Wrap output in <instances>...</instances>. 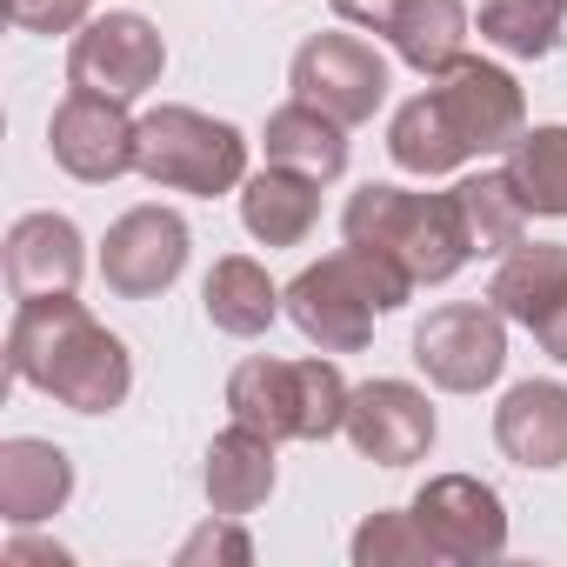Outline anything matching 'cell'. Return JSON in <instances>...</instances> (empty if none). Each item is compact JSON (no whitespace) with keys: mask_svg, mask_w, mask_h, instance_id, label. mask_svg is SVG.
Instances as JSON below:
<instances>
[{"mask_svg":"<svg viewBox=\"0 0 567 567\" xmlns=\"http://www.w3.org/2000/svg\"><path fill=\"white\" fill-rule=\"evenodd\" d=\"M527 134V101L520 81L481 54H461L454 68H441L427 81V94H414L394 121H388V154L401 174H454L481 154H507Z\"/></svg>","mask_w":567,"mask_h":567,"instance_id":"obj_1","label":"cell"},{"mask_svg":"<svg viewBox=\"0 0 567 567\" xmlns=\"http://www.w3.org/2000/svg\"><path fill=\"white\" fill-rule=\"evenodd\" d=\"M8 368H14V381L41 388L48 401L74 408V414H114L134 388L127 341L107 334L74 295L21 301V315L8 328Z\"/></svg>","mask_w":567,"mask_h":567,"instance_id":"obj_2","label":"cell"},{"mask_svg":"<svg viewBox=\"0 0 567 567\" xmlns=\"http://www.w3.org/2000/svg\"><path fill=\"white\" fill-rule=\"evenodd\" d=\"M408 295H414V274L394 254L348 240L288 280V315L321 354H361L374 341V321L408 308Z\"/></svg>","mask_w":567,"mask_h":567,"instance_id":"obj_3","label":"cell"},{"mask_svg":"<svg viewBox=\"0 0 567 567\" xmlns=\"http://www.w3.org/2000/svg\"><path fill=\"white\" fill-rule=\"evenodd\" d=\"M341 234L361 240V247L394 254L414 274V288H441V280H454L474 260L454 187L447 194H414V187H394V181H368V187L348 194Z\"/></svg>","mask_w":567,"mask_h":567,"instance_id":"obj_4","label":"cell"},{"mask_svg":"<svg viewBox=\"0 0 567 567\" xmlns=\"http://www.w3.org/2000/svg\"><path fill=\"white\" fill-rule=\"evenodd\" d=\"M348 381L334 361L308 354V361H274L254 354L227 374V414L267 441H328L348 427Z\"/></svg>","mask_w":567,"mask_h":567,"instance_id":"obj_5","label":"cell"},{"mask_svg":"<svg viewBox=\"0 0 567 567\" xmlns=\"http://www.w3.org/2000/svg\"><path fill=\"white\" fill-rule=\"evenodd\" d=\"M134 174L167 187V194H234L247 181V134L234 121H214L200 107H154L141 114V141H134Z\"/></svg>","mask_w":567,"mask_h":567,"instance_id":"obj_6","label":"cell"},{"mask_svg":"<svg viewBox=\"0 0 567 567\" xmlns=\"http://www.w3.org/2000/svg\"><path fill=\"white\" fill-rule=\"evenodd\" d=\"M414 368L441 394H481L507 368V315L494 301H447L414 328Z\"/></svg>","mask_w":567,"mask_h":567,"instance_id":"obj_7","label":"cell"},{"mask_svg":"<svg viewBox=\"0 0 567 567\" xmlns=\"http://www.w3.org/2000/svg\"><path fill=\"white\" fill-rule=\"evenodd\" d=\"M167 74V41L147 14H94L68 48V81L107 101H141Z\"/></svg>","mask_w":567,"mask_h":567,"instance_id":"obj_8","label":"cell"},{"mask_svg":"<svg viewBox=\"0 0 567 567\" xmlns=\"http://www.w3.org/2000/svg\"><path fill=\"white\" fill-rule=\"evenodd\" d=\"M288 87H295V101H315L341 127H361L388 101V61L361 34H315V41H301Z\"/></svg>","mask_w":567,"mask_h":567,"instance_id":"obj_9","label":"cell"},{"mask_svg":"<svg viewBox=\"0 0 567 567\" xmlns=\"http://www.w3.org/2000/svg\"><path fill=\"white\" fill-rule=\"evenodd\" d=\"M134 141H141V121L127 114V101H107V94H87L74 87L54 121H48V147H54V167L101 187V181H121L134 174Z\"/></svg>","mask_w":567,"mask_h":567,"instance_id":"obj_10","label":"cell"},{"mask_svg":"<svg viewBox=\"0 0 567 567\" xmlns=\"http://www.w3.org/2000/svg\"><path fill=\"white\" fill-rule=\"evenodd\" d=\"M187 267V220L174 207H127L101 240V280L121 301L167 295Z\"/></svg>","mask_w":567,"mask_h":567,"instance_id":"obj_11","label":"cell"},{"mask_svg":"<svg viewBox=\"0 0 567 567\" xmlns=\"http://www.w3.org/2000/svg\"><path fill=\"white\" fill-rule=\"evenodd\" d=\"M414 520L421 534L434 540L441 560L454 567H474V560H494L507 547V507L487 481L474 474H434L421 494H414Z\"/></svg>","mask_w":567,"mask_h":567,"instance_id":"obj_12","label":"cell"},{"mask_svg":"<svg viewBox=\"0 0 567 567\" xmlns=\"http://www.w3.org/2000/svg\"><path fill=\"white\" fill-rule=\"evenodd\" d=\"M341 434L374 467H414V461H427L441 427H434V408L414 381H368V388L348 394V427Z\"/></svg>","mask_w":567,"mask_h":567,"instance_id":"obj_13","label":"cell"},{"mask_svg":"<svg viewBox=\"0 0 567 567\" xmlns=\"http://www.w3.org/2000/svg\"><path fill=\"white\" fill-rule=\"evenodd\" d=\"M8 288L14 301H48V295H74L87 274V240L68 214H21L8 227Z\"/></svg>","mask_w":567,"mask_h":567,"instance_id":"obj_14","label":"cell"},{"mask_svg":"<svg viewBox=\"0 0 567 567\" xmlns=\"http://www.w3.org/2000/svg\"><path fill=\"white\" fill-rule=\"evenodd\" d=\"M74 494V461L68 447L54 441H34V434H14L0 441V520L8 527H41L68 507Z\"/></svg>","mask_w":567,"mask_h":567,"instance_id":"obj_15","label":"cell"},{"mask_svg":"<svg viewBox=\"0 0 567 567\" xmlns=\"http://www.w3.org/2000/svg\"><path fill=\"white\" fill-rule=\"evenodd\" d=\"M494 441L514 467H567V388L560 381H520L494 408Z\"/></svg>","mask_w":567,"mask_h":567,"instance_id":"obj_16","label":"cell"},{"mask_svg":"<svg viewBox=\"0 0 567 567\" xmlns=\"http://www.w3.org/2000/svg\"><path fill=\"white\" fill-rule=\"evenodd\" d=\"M487 301L507 321H520L527 334L547 328L567 308V247L560 240H520L514 254H501V267L487 280Z\"/></svg>","mask_w":567,"mask_h":567,"instance_id":"obj_17","label":"cell"},{"mask_svg":"<svg viewBox=\"0 0 567 567\" xmlns=\"http://www.w3.org/2000/svg\"><path fill=\"white\" fill-rule=\"evenodd\" d=\"M321 220V181L295 174V167H260L240 181V227L260 247H301Z\"/></svg>","mask_w":567,"mask_h":567,"instance_id":"obj_18","label":"cell"},{"mask_svg":"<svg viewBox=\"0 0 567 567\" xmlns=\"http://www.w3.org/2000/svg\"><path fill=\"white\" fill-rule=\"evenodd\" d=\"M274 447H280V441H267V434H254V427H240V421H234L227 434H214V441H207V467H200L207 507L247 520V514L274 494V481H280Z\"/></svg>","mask_w":567,"mask_h":567,"instance_id":"obj_19","label":"cell"},{"mask_svg":"<svg viewBox=\"0 0 567 567\" xmlns=\"http://www.w3.org/2000/svg\"><path fill=\"white\" fill-rule=\"evenodd\" d=\"M260 147H267L274 167H295V174H308V181H321V187L348 174V127H341L334 114H321L315 101L274 107Z\"/></svg>","mask_w":567,"mask_h":567,"instance_id":"obj_20","label":"cell"},{"mask_svg":"<svg viewBox=\"0 0 567 567\" xmlns=\"http://www.w3.org/2000/svg\"><path fill=\"white\" fill-rule=\"evenodd\" d=\"M200 308H207V321H214L220 334H234V341H254V334H267V328L280 321L288 295H280L274 280H267V267H260V260H247V254H227V260H214V267H207Z\"/></svg>","mask_w":567,"mask_h":567,"instance_id":"obj_21","label":"cell"},{"mask_svg":"<svg viewBox=\"0 0 567 567\" xmlns=\"http://www.w3.org/2000/svg\"><path fill=\"white\" fill-rule=\"evenodd\" d=\"M381 41L414 68V74H441L467 54V8L461 0H401L394 21L381 28Z\"/></svg>","mask_w":567,"mask_h":567,"instance_id":"obj_22","label":"cell"},{"mask_svg":"<svg viewBox=\"0 0 567 567\" xmlns=\"http://www.w3.org/2000/svg\"><path fill=\"white\" fill-rule=\"evenodd\" d=\"M454 207H461V227H467V247L474 254H514L527 240V200L514 194L507 167L501 174H467L454 187Z\"/></svg>","mask_w":567,"mask_h":567,"instance_id":"obj_23","label":"cell"},{"mask_svg":"<svg viewBox=\"0 0 567 567\" xmlns=\"http://www.w3.org/2000/svg\"><path fill=\"white\" fill-rule=\"evenodd\" d=\"M507 181L527 200V214L567 220V127H527L507 147Z\"/></svg>","mask_w":567,"mask_h":567,"instance_id":"obj_24","label":"cell"},{"mask_svg":"<svg viewBox=\"0 0 567 567\" xmlns=\"http://www.w3.org/2000/svg\"><path fill=\"white\" fill-rule=\"evenodd\" d=\"M560 21H567V0H487L481 41L514 61H547L560 48Z\"/></svg>","mask_w":567,"mask_h":567,"instance_id":"obj_25","label":"cell"},{"mask_svg":"<svg viewBox=\"0 0 567 567\" xmlns=\"http://www.w3.org/2000/svg\"><path fill=\"white\" fill-rule=\"evenodd\" d=\"M354 567H434L441 554H434V540L421 534V520H414V507H381V514H368L361 527H354Z\"/></svg>","mask_w":567,"mask_h":567,"instance_id":"obj_26","label":"cell"},{"mask_svg":"<svg viewBox=\"0 0 567 567\" xmlns=\"http://www.w3.org/2000/svg\"><path fill=\"white\" fill-rule=\"evenodd\" d=\"M181 567H247L254 560V540H247V527H240V514H214V520H200L187 540H181V554H174Z\"/></svg>","mask_w":567,"mask_h":567,"instance_id":"obj_27","label":"cell"},{"mask_svg":"<svg viewBox=\"0 0 567 567\" xmlns=\"http://www.w3.org/2000/svg\"><path fill=\"white\" fill-rule=\"evenodd\" d=\"M94 0H8V21L28 34H81L94 14Z\"/></svg>","mask_w":567,"mask_h":567,"instance_id":"obj_28","label":"cell"},{"mask_svg":"<svg viewBox=\"0 0 567 567\" xmlns=\"http://www.w3.org/2000/svg\"><path fill=\"white\" fill-rule=\"evenodd\" d=\"M328 8H334L348 28H368V34H381V28L394 21V8H401V0H328Z\"/></svg>","mask_w":567,"mask_h":567,"instance_id":"obj_29","label":"cell"},{"mask_svg":"<svg viewBox=\"0 0 567 567\" xmlns=\"http://www.w3.org/2000/svg\"><path fill=\"white\" fill-rule=\"evenodd\" d=\"M8 567H28V560H48V567H74V554L68 547H48V540H28V527H14V540H8V554H0Z\"/></svg>","mask_w":567,"mask_h":567,"instance_id":"obj_30","label":"cell"},{"mask_svg":"<svg viewBox=\"0 0 567 567\" xmlns=\"http://www.w3.org/2000/svg\"><path fill=\"white\" fill-rule=\"evenodd\" d=\"M534 334H540V348H547V354H554V361L567 368V308H560V315H554L547 328H534Z\"/></svg>","mask_w":567,"mask_h":567,"instance_id":"obj_31","label":"cell"}]
</instances>
